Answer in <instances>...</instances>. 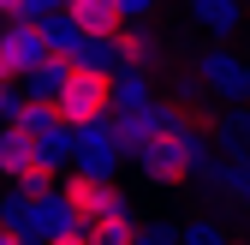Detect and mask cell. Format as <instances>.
Returning <instances> with one entry per match:
<instances>
[{
    "label": "cell",
    "instance_id": "14",
    "mask_svg": "<svg viewBox=\"0 0 250 245\" xmlns=\"http://www.w3.org/2000/svg\"><path fill=\"white\" fill-rule=\"evenodd\" d=\"M214 144H221L232 162H250V102H232V108L221 114V126H214Z\"/></svg>",
    "mask_w": 250,
    "mask_h": 245
},
{
    "label": "cell",
    "instance_id": "19",
    "mask_svg": "<svg viewBox=\"0 0 250 245\" xmlns=\"http://www.w3.org/2000/svg\"><path fill=\"white\" fill-rule=\"evenodd\" d=\"M137 227H143V216L125 203V209H113V216H102L89 233H96V245H131V239H137Z\"/></svg>",
    "mask_w": 250,
    "mask_h": 245
},
{
    "label": "cell",
    "instance_id": "29",
    "mask_svg": "<svg viewBox=\"0 0 250 245\" xmlns=\"http://www.w3.org/2000/svg\"><path fill=\"white\" fill-rule=\"evenodd\" d=\"M232 245H250V239H232Z\"/></svg>",
    "mask_w": 250,
    "mask_h": 245
},
{
    "label": "cell",
    "instance_id": "24",
    "mask_svg": "<svg viewBox=\"0 0 250 245\" xmlns=\"http://www.w3.org/2000/svg\"><path fill=\"white\" fill-rule=\"evenodd\" d=\"M155 6H161V0H119V12H125V24H131V18H155Z\"/></svg>",
    "mask_w": 250,
    "mask_h": 245
},
{
    "label": "cell",
    "instance_id": "21",
    "mask_svg": "<svg viewBox=\"0 0 250 245\" xmlns=\"http://www.w3.org/2000/svg\"><path fill=\"white\" fill-rule=\"evenodd\" d=\"M185 245H232V233L214 216H197V221H185Z\"/></svg>",
    "mask_w": 250,
    "mask_h": 245
},
{
    "label": "cell",
    "instance_id": "20",
    "mask_svg": "<svg viewBox=\"0 0 250 245\" xmlns=\"http://www.w3.org/2000/svg\"><path fill=\"white\" fill-rule=\"evenodd\" d=\"M131 245H185V221H173V216H149V221L137 227Z\"/></svg>",
    "mask_w": 250,
    "mask_h": 245
},
{
    "label": "cell",
    "instance_id": "12",
    "mask_svg": "<svg viewBox=\"0 0 250 245\" xmlns=\"http://www.w3.org/2000/svg\"><path fill=\"white\" fill-rule=\"evenodd\" d=\"M66 78H72V60H66V54H48V60H36V66L24 72V90H30L36 102H60Z\"/></svg>",
    "mask_w": 250,
    "mask_h": 245
},
{
    "label": "cell",
    "instance_id": "26",
    "mask_svg": "<svg viewBox=\"0 0 250 245\" xmlns=\"http://www.w3.org/2000/svg\"><path fill=\"white\" fill-rule=\"evenodd\" d=\"M48 245H96V233H89V227H72V233H60V239H48Z\"/></svg>",
    "mask_w": 250,
    "mask_h": 245
},
{
    "label": "cell",
    "instance_id": "15",
    "mask_svg": "<svg viewBox=\"0 0 250 245\" xmlns=\"http://www.w3.org/2000/svg\"><path fill=\"white\" fill-rule=\"evenodd\" d=\"M143 102H161V96H155V72L119 66V72H113V108H143ZM113 108H107V114H113Z\"/></svg>",
    "mask_w": 250,
    "mask_h": 245
},
{
    "label": "cell",
    "instance_id": "7",
    "mask_svg": "<svg viewBox=\"0 0 250 245\" xmlns=\"http://www.w3.org/2000/svg\"><path fill=\"white\" fill-rule=\"evenodd\" d=\"M30 144H36V168H48V173H60V179L72 173V156H78V126H72L66 114H54L48 126H36V132H30Z\"/></svg>",
    "mask_w": 250,
    "mask_h": 245
},
{
    "label": "cell",
    "instance_id": "11",
    "mask_svg": "<svg viewBox=\"0 0 250 245\" xmlns=\"http://www.w3.org/2000/svg\"><path fill=\"white\" fill-rule=\"evenodd\" d=\"M191 24L208 30V36H232V30L244 24V0H191Z\"/></svg>",
    "mask_w": 250,
    "mask_h": 245
},
{
    "label": "cell",
    "instance_id": "17",
    "mask_svg": "<svg viewBox=\"0 0 250 245\" xmlns=\"http://www.w3.org/2000/svg\"><path fill=\"white\" fill-rule=\"evenodd\" d=\"M42 36H48V54H66V60H72V54L83 48V36H89V30H83L66 6H60V12H48V18H42Z\"/></svg>",
    "mask_w": 250,
    "mask_h": 245
},
{
    "label": "cell",
    "instance_id": "4",
    "mask_svg": "<svg viewBox=\"0 0 250 245\" xmlns=\"http://www.w3.org/2000/svg\"><path fill=\"white\" fill-rule=\"evenodd\" d=\"M54 108L66 114L72 126L107 120V108H113V78H107V72H83V66H72V78H66V90H60Z\"/></svg>",
    "mask_w": 250,
    "mask_h": 245
},
{
    "label": "cell",
    "instance_id": "9",
    "mask_svg": "<svg viewBox=\"0 0 250 245\" xmlns=\"http://www.w3.org/2000/svg\"><path fill=\"white\" fill-rule=\"evenodd\" d=\"M72 227H83V216L72 209L66 186H54V192H42V197H36V221H30V245H48V239H60V233H72Z\"/></svg>",
    "mask_w": 250,
    "mask_h": 245
},
{
    "label": "cell",
    "instance_id": "3",
    "mask_svg": "<svg viewBox=\"0 0 250 245\" xmlns=\"http://www.w3.org/2000/svg\"><path fill=\"white\" fill-rule=\"evenodd\" d=\"M131 162L125 144L113 132V120H89L78 126V156H72V173H89V179H119V168Z\"/></svg>",
    "mask_w": 250,
    "mask_h": 245
},
{
    "label": "cell",
    "instance_id": "25",
    "mask_svg": "<svg viewBox=\"0 0 250 245\" xmlns=\"http://www.w3.org/2000/svg\"><path fill=\"white\" fill-rule=\"evenodd\" d=\"M0 18H36V0H0Z\"/></svg>",
    "mask_w": 250,
    "mask_h": 245
},
{
    "label": "cell",
    "instance_id": "2",
    "mask_svg": "<svg viewBox=\"0 0 250 245\" xmlns=\"http://www.w3.org/2000/svg\"><path fill=\"white\" fill-rule=\"evenodd\" d=\"M191 72L203 78V90H208V96H221L227 108H232V102H250V60H244L238 48H227L221 36H214L208 48H197Z\"/></svg>",
    "mask_w": 250,
    "mask_h": 245
},
{
    "label": "cell",
    "instance_id": "18",
    "mask_svg": "<svg viewBox=\"0 0 250 245\" xmlns=\"http://www.w3.org/2000/svg\"><path fill=\"white\" fill-rule=\"evenodd\" d=\"M72 66H83V72H119V36H83V48L72 54Z\"/></svg>",
    "mask_w": 250,
    "mask_h": 245
},
{
    "label": "cell",
    "instance_id": "22",
    "mask_svg": "<svg viewBox=\"0 0 250 245\" xmlns=\"http://www.w3.org/2000/svg\"><path fill=\"white\" fill-rule=\"evenodd\" d=\"M221 192H227L238 209H250V162H227V179H221Z\"/></svg>",
    "mask_w": 250,
    "mask_h": 245
},
{
    "label": "cell",
    "instance_id": "28",
    "mask_svg": "<svg viewBox=\"0 0 250 245\" xmlns=\"http://www.w3.org/2000/svg\"><path fill=\"white\" fill-rule=\"evenodd\" d=\"M0 245H30V239H18V233H6V227H0Z\"/></svg>",
    "mask_w": 250,
    "mask_h": 245
},
{
    "label": "cell",
    "instance_id": "27",
    "mask_svg": "<svg viewBox=\"0 0 250 245\" xmlns=\"http://www.w3.org/2000/svg\"><path fill=\"white\" fill-rule=\"evenodd\" d=\"M66 0H36V18H48V12H60Z\"/></svg>",
    "mask_w": 250,
    "mask_h": 245
},
{
    "label": "cell",
    "instance_id": "1",
    "mask_svg": "<svg viewBox=\"0 0 250 245\" xmlns=\"http://www.w3.org/2000/svg\"><path fill=\"white\" fill-rule=\"evenodd\" d=\"M203 149H208V138H203V126L191 120V108H179V102H167V126L155 132L143 149H137V173L149 179V186H161V192H173V186H191L197 179V162H203Z\"/></svg>",
    "mask_w": 250,
    "mask_h": 245
},
{
    "label": "cell",
    "instance_id": "8",
    "mask_svg": "<svg viewBox=\"0 0 250 245\" xmlns=\"http://www.w3.org/2000/svg\"><path fill=\"white\" fill-rule=\"evenodd\" d=\"M167 60V36L155 30V18H131L119 30V66H137V72H161Z\"/></svg>",
    "mask_w": 250,
    "mask_h": 245
},
{
    "label": "cell",
    "instance_id": "10",
    "mask_svg": "<svg viewBox=\"0 0 250 245\" xmlns=\"http://www.w3.org/2000/svg\"><path fill=\"white\" fill-rule=\"evenodd\" d=\"M113 120V132H119V144H125V156H137V149L167 126V102H143V108H113L107 114Z\"/></svg>",
    "mask_w": 250,
    "mask_h": 245
},
{
    "label": "cell",
    "instance_id": "5",
    "mask_svg": "<svg viewBox=\"0 0 250 245\" xmlns=\"http://www.w3.org/2000/svg\"><path fill=\"white\" fill-rule=\"evenodd\" d=\"M36 60H48L42 18H0V78H24Z\"/></svg>",
    "mask_w": 250,
    "mask_h": 245
},
{
    "label": "cell",
    "instance_id": "23",
    "mask_svg": "<svg viewBox=\"0 0 250 245\" xmlns=\"http://www.w3.org/2000/svg\"><path fill=\"white\" fill-rule=\"evenodd\" d=\"M173 96H179V108H197V102L208 96V90H203V78H197V72H185V78L173 84Z\"/></svg>",
    "mask_w": 250,
    "mask_h": 245
},
{
    "label": "cell",
    "instance_id": "13",
    "mask_svg": "<svg viewBox=\"0 0 250 245\" xmlns=\"http://www.w3.org/2000/svg\"><path fill=\"white\" fill-rule=\"evenodd\" d=\"M66 12L89 30V36H119V30H125L119 0H66Z\"/></svg>",
    "mask_w": 250,
    "mask_h": 245
},
{
    "label": "cell",
    "instance_id": "6",
    "mask_svg": "<svg viewBox=\"0 0 250 245\" xmlns=\"http://www.w3.org/2000/svg\"><path fill=\"white\" fill-rule=\"evenodd\" d=\"M60 186H66L72 209L83 216V227H96L102 216H113V209H125V203H131V197L119 192V179H89V173H66Z\"/></svg>",
    "mask_w": 250,
    "mask_h": 245
},
{
    "label": "cell",
    "instance_id": "16",
    "mask_svg": "<svg viewBox=\"0 0 250 245\" xmlns=\"http://www.w3.org/2000/svg\"><path fill=\"white\" fill-rule=\"evenodd\" d=\"M24 168H36V144H30L18 126H0V179L12 186Z\"/></svg>",
    "mask_w": 250,
    "mask_h": 245
}]
</instances>
